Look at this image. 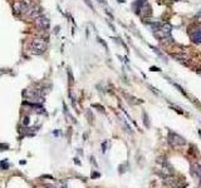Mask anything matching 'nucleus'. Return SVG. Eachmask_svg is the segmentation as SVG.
<instances>
[{"label": "nucleus", "mask_w": 201, "mask_h": 188, "mask_svg": "<svg viewBox=\"0 0 201 188\" xmlns=\"http://www.w3.org/2000/svg\"><path fill=\"white\" fill-rule=\"evenodd\" d=\"M35 25L38 27V28H40V29H48L49 28V20L45 18V17H38V18H35Z\"/></svg>", "instance_id": "7ed1b4c3"}, {"label": "nucleus", "mask_w": 201, "mask_h": 188, "mask_svg": "<svg viewBox=\"0 0 201 188\" xmlns=\"http://www.w3.org/2000/svg\"><path fill=\"white\" fill-rule=\"evenodd\" d=\"M198 133H200V136H201V131H200V132H198Z\"/></svg>", "instance_id": "0eeeda50"}, {"label": "nucleus", "mask_w": 201, "mask_h": 188, "mask_svg": "<svg viewBox=\"0 0 201 188\" xmlns=\"http://www.w3.org/2000/svg\"><path fill=\"white\" fill-rule=\"evenodd\" d=\"M168 143L172 147H181V146L186 144V141L181 136H178V134H176L173 132H170L168 133Z\"/></svg>", "instance_id": "f257e3e1"}, {"label": "nucleus", "mask_w": 201, "mask_h": 188, "mask_svg": "<svg viewBox=\"0 0 201 188\" xmlns=\"http://www.w3.org/2000/svg\"><path fill=\"white\" fill-rule=\"evenodd\" d=\"M32 49L35 54H42L47 49V43L43 39H34L32 42Z\"/></svg>", "instance_id": "f03ea898"}, {"label": "nucleus", "mask_w": 201, "mask_h": 188, "mask_svg": "<svg viewBox=\"0 0 201 188\" xmlns=\"http://www.w3.org/2000/svg\"><path fill=\"white\" fill-rule=\"evenodd\" d=\"M191 38L195 43H201V29H198L193 34H191Z\"/></svg>", "instance_id": "39448f33"}, {"label": "nucleus", "mask_w": 201, "mask_h": 188, "mask_svg": "<svg viewBox=\"0 0 201 188\" xmlns=\"http://www.w3.org/2000/svg\"><path fill=\"white\" fill-rule=\"evenodd\" d=\"M0 167H2L3 169H8V168H9V164H8V162H7V161H3V162H2V164H0Z\"/></svg>", "instance_id": "423d86ee"}, {"label": "nucleus", "mask_w": 201, "mask_h": 188, "mask_svg": "<svg viewBox=\"0 0 201 188\" xmlns=\"http://www.w3.org/2000/svg\"><path fill=\"white\" fill-rule=\"evenodd\" d=\"M191 173H192V176H193L195 178H197L198 181H201V167H200L198 164L193 163V164L191 166Z\"/></svg>", "instance_id": "20e7f679"}]
</instances>
